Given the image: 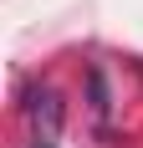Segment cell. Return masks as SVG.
<instances>
[{"label": "cell", "mask_w": 143, "mask_h": 148, "mask_svg": "<svg viewBox=\"0 0 143 148\" xmlns=\"http://www.w3.org/2000/svg\"><path fill=\"white\" fill-rule=\"evenodd\" d=\"M41 148H51V143H41Z\"/></svg>", "instance_id": "3957f363"}, {"label": "cell", "mask_w": 143, "mask_h": 148, "mask_svg": "<svg viewBox=\"0 0 143 148\" xmlns=\"http://www.w3.org/2000/svg\"><path fill=\"white\" fill-rule=\"evenodd\" d=\"M31 118H36V123L46 128V138L56 133V128H61V102H56V92H46V97H36V107H31Z\"/></svg>", "instance_id": "6da1fadb"}, {"label": "cell", "mask_w": 143, "mask_h": 148, "mask_svg": "<svg viewBox=\"0 0 143 148\" xmlns=\"http://www.w3.org/2000/svg\"><path fill=\"white\" fill-rule=\"evenodd\" d=\"M92 107H97V118H107V92H102V72H92Z\"/></svg>", "instance_id": "7a4b0ae2"}]
</instances>
